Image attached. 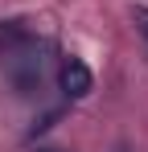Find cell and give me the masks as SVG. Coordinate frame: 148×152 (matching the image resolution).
I'll list each match as a JSON object with an SVG mask.
<instances>
[{
    "label": "cell",
    "mask_w": 148,
    "mask_h": 152,
    "mask_svg": "<svg viewBox=\"0 0 148 152\" xmlns=\"http://www.w3.org/2000/svg\"><path fill=\"white\" fill-rule=\"evenodd\" d=\"M58 86H62L70 99H86V95L95 91V74H91V66H86L82 58H62V66H58Z\"/></svg>",
    "instance_id": "6da1fadb"
},
{
    "label": "cell",
    "mask_w": 148,
    "mask_h": 152,
    "mask_svg": "<svg viewBox=\"0 0 148 152\" xmlns=\"http://www.w3.org/2000/svg\"><path fill=\"white\" fill-rule=\"evenodd\" d=\"M58 119H62V107H53V111H45L41 119H33V127H29V140H33V136H41V132H49Z\"/></svg>",
    "instance_id": "7a4b0ae2"
},
{
    "label": "cell",
    "mask_w": 148,
    "mask_h": 152,
    "mask_svg": "<svg viewBox=\"0 0 148 152\" xmlns=\"http://www.w3.org/2000/svg\"><path fill=\"white\" fill-rule=\"evenodd\" d=\"M132 21H136V29H140V37L148 41V4H136V8H132Z\"/></svg>",
    "instance_id": "3957f363"
},
{
    "label": "cell",
    "mask_w": 148,
    "mask_h": 152,
    "mask_svg": "<svg viewBox=\"0 0 148 152\" xmlns=\"http://www.w3.org/2000/svg\"><path fill=\"white\" fill-rule=\"evenodd\" d=\"M37 152H62V148H37Z\"/></svg>",
    "instance_id": "277c9868"
}]
</instances>
